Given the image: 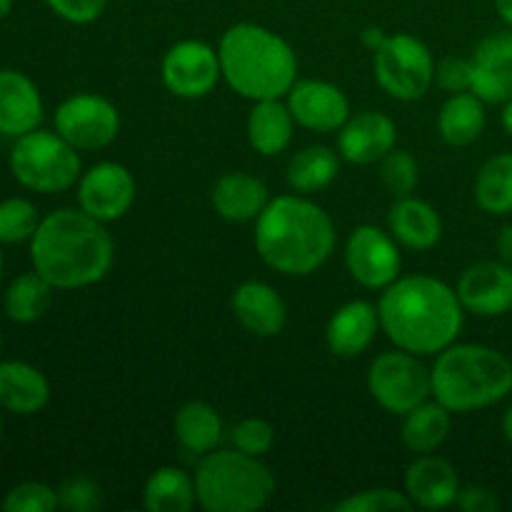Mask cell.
I'll return each instance as SVG.
<instances>
[{
    "label": "cell",
    "mask_w": 512,
    "mask_h": 512,
    "mask_svg": "<svg viewBox=\"0 0 512 512\" xmlns=\"http://www.w3.org/2000/svg\"><path fill=\"white\" fill-rule=\"evenodd\" d=\"M378 330V305L368 303V300H350L330 315L328 328H325V343H328L330 353L338 358H358L373 345Z\"/></svg>",
    "instance_id": "obj_21"
},
{
    "label": "cell",
    "mask_w": 512,
    "mask_h": 512,
    "mask_svg": "<svg viewBox=\"0 0 512 512\" xmlns=\"http://www.w3.org/2000/svg\"><path fill=\"white\" fill-rule=\"evenodd\" d=\"M398 240L378 225H358L345 240V268L350 278L368 290H385L400 278L403 258Z\"/></svg>",
    "instance_id": "obj_11"
},
{
    "label": "cell",
    "mask_w": 512,
    "mask_h": 512,
    "mask_svg": "<svg viewBox=\"0 0 512 512\" xmlns=\"http://www.w3.org/2000/svg\"><path fill=\"white\" fill-rule=\"evenodd\" d=\"M398 148V125L390 115L363 110L338 130V153L350 165H375Z\"/></svg>",
    "instance_id": "obj_16"
},
{
    "label": "cell",
    "mask_w": 512,
    "mask_h": 512,
    "mask_svg": "<svg viewBox=\"0 0 512 512\" xmlns=\"http://www.w3.org/2000/svg\"><path fill=\"white\" fill-rule=\"evenodd\" d=\"M433 398L450 413H475L512 393V363L500 350L478 343H453L438 353Z\"/></svg>",
    "instance_id": "obj_5"
},
{
    "label": "cell",
    "mask_w": 512,
    "mask_h": 512,
    "mask_svg": "<svg viewBox=\"0 0 512 512\" xmlns=\"http://www.w3.org/2000/svg\"><path fill=\"white\" fill-rule=\"evenodd\" d=\"M340 160V153L328 145H308L290 158L285 178L295 193H318L338 178Z\"/></svg>",
    "instance_id": "obj_30"
},
{
    "label": "cell",
    "mask_w": 512,
    "mask_h": 512,
    "mask_svg": "<svg viewBox=\"0 0 512 512\" xmlns=\"http://www.w3.org/2000/svg\"><path fill=\"white\" fill-rule=\"evenodd\" d=\"M223 433V418L213 405L203 400H188L180 405L173 418V435L180 448L200 458L218 450V445L223 443Z\"/></svg>",
    "instance_id": "obj_26"
},
{
    "label": "cell",
    "mask_w": 512,
    "mask_h": 512,
    "mask_svg": "<svg viewBox=\"0 0 512 512\" xmlns=\"http://www.w3.org/2000/svg\"><path fill=\"white\" fill-rule=\"evenodd\" d=\"M160 75H163V85L175 98L198 100L213 93L215 85L223 78V70H220L218 50L213 45L188 38L170 45L168 53L163 55Z\"/></svg>",
    "instance_id": "obj_12"
},
{
    "label": "cell",
    "mask_w": 512,
    "mask_h": 512,
    "mask_svg": "<svg viewBox=\"0 0 512 512\" xmlns=\"http://www.w3.org/2000/svg\"><path fill=\"white\" fill-rule=\"evenodd\" d=\"M0 350H3V338H0Z\"/></svg>",
    "instance_id": "obj_50"
},
{
    "label": "cell",
    "mask_w": 512,
    "mask_h": 512,
    "mask_svg": "<svg viewBox=\"0 0 512 512\" xmlns=\"http://www.w3.org/2000/svg\"><path fill=\"white\" fill-rule=\"evenodd\" d=\"M50 403V383L25 360H0V408L13 415H35Z\"/></svg>",
    "instance_id": "obj_23"
},
{
    "label": "cell",
    "mask_w": 512,
    "mask_h": 512,
    "mask_svg": "<svg viewBox=\"0 0 512 512\" xmlns=\"http://www.w3.org/2000/svg\"><path fill=\"white\" fill-rule=\"evenodd\" d=\"M30 260L55 290H78L100 283L115 260V243L105 223L85 210L60 208L40 218L30 238Z\"/></svg>",
    "instance_id": "obj_2"
},
{
    "label": "cell",
    "mask_w": 512,
    "mask_h": 512,
    "mask_svg": "<svg viewBox=\"0 0 512 512\" xmlns=\"http://www.w3.org/2000/svg\"><path fill=\"white\" fill-rule=\"evenodd\" d=\"M405 493L415 508L445 510L455 505L460 493V478L453 463L440 455H418L405 473Z\"/></svg>",
    "instance_id": "obj_20"
},
{
    "label": "cell",
    "mask_w": 512,
    "mask_h": 512,
    "mask_svg": "<svg viewBox=\"0 0 512 512\" xmlns=\"http://www.w3.org/2000/svg\"><path fill=\"white\" fill-rule=\"evenodd\" d=\"M13 13V0H0V20H5Z\"/></svg>",
    "instance_id": "obj_47"
},
{
    "label": "cell",
    "mask_w": 512,
    "mask_h": 512,
    "mask_svg": "<svg viewBox=\"0 0 512 512\" xmlns=\"http://www.w3.org/2000/svg\"><path fill=\"white\" fill-rule=\"evenodd\" d=\"M380 88L395 100H420L435 83V58L428 45L410 33H393L373 53Z\"/></svg>",
    "instance_id": "obj_8"
},
{
    "label": "cell",
    "mask_w": 512,
    "mask_h": 512,
    "mask_svg": "<svg viewBox=\"0 0 512 512\" xmlns=\"http://www.w3.org/2000/svg\"><path fill=\"white\" fill-rule=\"evenodd\" d=\"M380 180H383L388 193H393L395 198L413 195V190L418 188L420 180L418 160H415L408 150L393 148L383 160H380Z\"/></svg>",
    "instance_id": "obj_34"
},
{
    "label": "cell",
    "mask_w": 512,
    "mask_h": 512,
    "mask_svg": "<svg viewBox=\"0 0 512 512\" xmlns=\"http://www.w3.org/2000/svg\"><path fill=\"white\" fill-rule=\"evenodd\" d=\"M230 440H233V448L240 450V453L263 458V455H268L273 450L275 428L263 418H245L238 425H233Z\"/></svg>",
    "instance_id": "obj_37"
},
{
    "label": "cell",
    "mask_w": 512,
    "mask_h": 512,
    "mask_svg": "<svg viewBox=\"0 0 512 512\" xmlns=\"http://www.w3.org/2000/svg\"><path fill=\"white\" fill-rule=\"evenodd\" d=\"M335 223L303 195L270 198L255 220V250L268 268L303 278L328 263L335 250Z\"/></svg>",
    "instance_id": "obj_3"
},
{
    "label": "cell",
    "mask_w": 512,
    "mask_h": 512,
    "mask_svg": "<svg viewBox=\"0 0 512 512\" xmlns=\"http://www.w3.org/2000/svg\"><path fill=\"white\" fill-rule=\"evenodd\" d=\"M60 508L68 512H93L103 505V490L85 475H73L58 488Z\"/></svg>",
    "instance_id": "obj_38"
},
{
    "label": "cell",
    "mask_w": 512,
    "mask_h": 512,
    "mask_svg": "<svg viewBox=\"0 0 512 512\" xmlns=\"http://www.w3.org/2000/svg\"><path fill=\"white\" fill-rule=\"evenodd\" d=\"M213 210L230 223L258 220L265 205L270 203L268 185L250 173H225L210 193Z\"/></svg>",
    "instance_id": "obj_24"
},
{
    "label": "cell",
    "mask_w": 512,
    "mask_h": 512,
    "mask_svg": "<svg viewBox=\"0 0 512 512\" xmlns=\"http://www.w3.org/2000/svg\"><path fill=\"white\" fill-rule=\"evenodd\" d=\"M500 123H503V130L512 138V98L508 103H503V113H500Z\"/></svg>",
    "instance_id": "obj_45"
},
{
    "label": "cell",
    "mask_w": 512,
    "mask_h": 512,
    "mask_svg": "<svg viewBox=\"0 0 512 512\" xmlns=\"http://www.w3.org/2000/svg\"><path fill=\"white\" fill-rule=\"evenodd\" d=\"M60 20L73 25H90L105 13L108 0H45Z\"/></svg>",
    "instance_id": "obj_40"
},
{
    "label": "cell",
    "mask_w": 512,
    "mask_h": 512,
    "mask_svg": "<svg viewBox=\"0 0 512 512\" xmlns=\"http://www.w3.org/2000/svg\"><path fill=\"white\" fill-rule=\"evenodd\" d=\"M450 415L453 413L443 403H438V400H425L418 408L403 415L400 440H403V445L413 455L435 453L450 435V425H453Z\"/></svg>",
    "instance_id": "obj_28"
},
{
    "label": "cell",
    "mask_w": 512,
    "mask_h": 512,
    "mask_svg": "<svg viewBox=\"0 0 512 512\" xmlns=\"http://www.w3.org/2000/svg\"><path fill=\"white\" fill-rule=\"evenodd\" d=\"M460 305L478 318H500L512 310V268L503 260H483L463 270L458 280Z\"/></svg>",
    "instance_id": "obj_15"
},
{
    "label": "cell",
    "mask_w": 512,
    "mask_h": 512,
    "mask_svg": "<svg viewBox=\"0 0 512 512\" xmlns=\"http://www.w3.org/2000/svg\"><path fill=\"white\" fill-rule=\"evenodd\" d=\"M473 93L485 103H508L512 98V28L495 30L473 53Z\"/></svg>",
    "instance_id": "obj_17"
},
{
    "label": "cell",
    "mask_w": 512,
    "mask_h": 512,
    "mask_svg": "<svg viewBox=\"0 0 512 512\" xmlns=\"http://www.w3.org/2000/svg\"><path fill=\"white\" fill-rule=\"evenodd\" d=\"M388 230L403 248L433 250L443 238V218L428 200L403 195L390 205Z\"/></svg>",
    "instance_id": "obj_22"
},
{
    "label": "cell",
    "mask_w": 512,
    "mask_h": 512,
    "mask_svg": "<svg viewBox=\"0 0 512 512\" xmlns=\"http://www.w3.org/2000/svg\"><path fill=\"white\" fill-rule=\"evenodd\" d=\"M413 500L408 498V493H400L393 488H370L360 490V493L348 495L345 500H340L335 505L338 512H408L413 510Z\"/></svg>",
    "instance_id": "obj_35"
},
{
    "label": "cell",
    "mask_w": 512,
    "mask_h": 512,
    "mask_svg": "<svg viewBox=\"0 0 512 512\" xmlns=\"http://www.w3.org/2000/svg\"><path fill=\"white\" fill-rule=\"evenodd\" d=\"M285 98L295 123L313 133H335L350 118L348 95L328 80H295Z\"/></svg>",
    "instance_id": "obj_14"
},
{
    "label": "cell",
    "mask_w": 512,
    "mask_h": 512,
    "mask_svg": "<svg viewBox=\"0 0 512 512\" xmlns=\"http://www.w3.org/2000/svg\"><path fill=\"white\" fill-rule=\"evenodd\" d=\"M58 508V490L38 480L15 485L0 500V510L5 512H53Z\"/></svg>",
    "instance_id": "obj_36"
},
{
    "label": "cell",
    "mask_w": 512,
    "mask_h": 512,
    "mask_svg": "<svg viewBox=\"0 0 512 512\" xmlns=\"http://www.w3.org/2000/svg\"><path fill=\"white\" fill-rule=\"evenodd\" d=\"M135 178L125 165L105 160L78 180V205L100 223L120 220L135 203Z\"/></svg>",
    "instance_id": "obj_13"
},
{
    "label": "cell",
    "mask_w": 512,
    "mask_h": 512,
    "mask_svg": "<svg viewBox=\"0 0 512 512\" xmlns=\"http://www.w3.org/2000/svg\"><path fill=\"white\" fill-rule=\"evenodd\" d=\"M295 125L298 123H295L288 103H283L280 98L258 100L250 108L248 125H245L250 148L263 158H275V155L285 153L288 145L293 143Z\"/></svg>",
    "instance_id": "obj_25"
},
{
    "label": "cell",
    "mask_w": 512,
    "mask_h": 512,
    "mask_svg": "<svg viewBox=\"0 0 512 512\" xmlns=\"http://www.w3.org/2000/svg\"><path fill=\"white\" fill-rule=\"evenodd\" d=\"M10 173L33 193H65L83 175L78 148L68 143L58 130H33L20 135L10 150Z\"/></svg>",
    "instance_id": "obj_7"
},
{
    "label": "cell",
    "mask_w": 512,
    "mask_h": 512,
    "mask_svg": "<svg viewBox=\"0 0 512 512\" xmlns=\"http://www.w3.org/2000/svg\"><path fill=\"white\" fill-rule=\"evenodd\" d=\"M230 308H233L235 320L255 338H275L283 333L285 320H288L285 300L273 285L263 280H248L238 285L230 298Z\"/></svg>",
    "instance_id": "obj_19"
},
{
    "label": "cell",
    "mask_w": 512,
    "mask_h": 512,
    "mask_svg": "<svg viewBox=\"0 0 512 512\" xmlns=\"http://www.w3.org/2000/svg\"><path fill=\"white\" fill-rule=\"evenodd\" d=\"M503 435H505V440L512 445V405L505 410V415H503Z\"/></svg>",
    "instance_id": "obj_46"
},
{
    "label": "cell",
    "mask_w": 512,
    "mask_h": 512,
    "mask_svg": "<svg viewBox=\"0 0 512 512\" xmlns=\"http://www.w3.org/2000/svg\"><path fill=\"white\" fill-rule=\"evenodd\" d=\"M43 95L38 85L15 68L0 70V135L18 140L43 123Z\"/></svg>",
    "instance_id": "obj_18"
},
{
    "label": "cell",
    "mask_w": 512,
    "mask_h": 512,
    "mask_svg": "<svg viewBox=\"0 0 512 512\" xmlns=\"http://www.w3.org/2000/svg\"><path fill=\"white\" fill-rule=\"evenodd\" d=\"M40 225L38 208L28 198H5L0 203V243H30Z\"/></svg>",
    "instance_id": "obj_33"
},
{
    "label": "cell",
    "mask_w": 512,
    "mask_h": 512,
    "mask_svg": "<svg viewBox=\"0 0 512 512\" xmlns=\"http://www.w3.org/2000/svg\"><path fill=\"white\" fill-rule=\"evenodd\" d=\"M193 478L198 505L208 512H255L275 493V475L268 465L235 448L203 455Z\"/></svg>",
    "instance_id": "obj_6"
},
{
    "label": "cell",
    "mask_w": 512,
    "mask_h": 512,
    "mask_svg": "<svg viewBox=\"0 0 512 512\" xmlns=\"http://www.w3.org/2000/svg\"><path fill=\"white\" fill-rule=\"evenodd\" d=\"M0 435H3V413H0Z\"/></svg>",
    "instance_id": "obj_49"
},
{
    "label": "cell",
    "mask_w": 512,
    "mask_h": 512,
    "mask_svg": "<svg viewBox=\"0 0 512 512\" xmlns=\"http://www.w3.org/2000/svg\"><path fill=\"white\" fill-rule=\"evenodd\" d=\"M435 85L445 93H468L473 90V60L470 58H443L435 63Z\"/></svg>",
    "instance_id": "obj_39"
},
{
    "label": "cell",
    "mask_w": 512,
    "mask_h": 512,
    "mask_svg": "<svg viewBox=\"0 0 512 512\" xmlns=\"http://www.w3.org/2000/svg\"><path fill=\"white\" fill-rule=\"evenodd\" d=\"M3 270H5V258H3V250H0V283H3Z\"/></svg>",
    "instance_id": "obj_48"
},
{
    "label": "cell",
    "mask_w": 512,
    "mask_h": 512,
    "mask_svg": "<svg viewBox=\"0 0 512 512\" xmlns=\"http://www.w3.org/2000/svg\"><path fill=\"white\" fill-rule=\"evenodd\" d=\"M380 330L400 350L428 358L443 353L463 330L458 293L433 275H400L378 300Z\"/></svg>",
    "instance_id": "obj_1"
},
{
    "label": "cell",
    "mask_w": 512,
    "mask_h": 512,
    "mask_svg": "<svg viewBox=\"0 0 512 512\" xmlns=\"http://www.w3.org/2000/svg\"><path fill=\"white\" fill-rule=\"evenodd\" d=\"M223 80L245 100L285 98L298 80V55L275 30L235 23L218 45Z\"/></svg>",
    "instance_id": "obj_4"
},
{
    "label": "cell",
    "mask_w": 512,
    "mask_h": 512,
    "mask_svg": "<svg viewBox=\"0 0 512 512\" xmlns=\"http://www.w3.org/2000/svg\"><path fill=\"white\" fill-rule=\"evenodd\" d=\"M368 390L375 403L393 415H405L433 395V375L408 350L380 353L368 368Z\"/></svg>",
    "instance_id": "obj_9"
},
{
    "label": "cell",
    "mask_w": 512,
    "mask_h": 512,
    "mask_svg": "<svg viewBox=\"0 0 512 512\" xmlns=\"http://www.w3.org/2000/svg\"><path fill=\"white\" fill-rule=\"evenodd\" d=\"M53 290V285L43 275L35 273V270L33 273L18 275L8 285V290H5V315L18 325L35 323V320H40L48 313L50 303H53Z\"/></svg>",
    "instance_id": "obj_31"
},
{
    "label": "cell",
    "mask_w": 512,
    "mask_h": 512,
    "mask_svg": "<svg viewBox=\"0 0 512 512\" xmlns=\"http://www.w3.org/2000/svg\"><path fill=\"white\" fill-rule=\"evenodd\" d=\"M498 253L500 260L512 268V225H505L498 235Z\"/></svg>",
    "instance_id": "obj_42"
},
{
    "label": "cell",
    "mask_w": 512,
    "mask_h": 512,
    "mask_svg": "<svg viewBox=\"0 0 512 512\" xmlns=\"http://www.w3.org/2000/svg\"><path fill=\"white\" fill-rule=\"evenodd\" d=\"M53 125L73 148L103 150L118 138L120 113L103 95L75 93L58 105Z\"/></svg>",
    "instance_id": "obj_10"
},
{
    "label": "cell",
    "mask_w": 512,
    "mask_h": 512,
    "mask_svg": "<svg viewBox=\"0 0 512 512\" xmlns=\"http://www.w3.org/2000/svg\"><path fill=\"white\" fill-rule=\"evenodd\" d=\"M455 505H458L463 512H498L500 510L498 495H495L490 488H485V485L460 488Z\"/></svg>",
    "instance_id": "obj_41"
},
{
    "label": "cell",
    "mask_w": 512,
    "mask_h": 512,
    "mask_svg": "<svg viewBox=\"0 0 512 512\" xmlns=\"http://www.w3.org/2000/svg\"><path fill=\"white\" fill-rule=\"evenodd\" d=\"M485 120V100H480L473 90L453 93L438 113V133L453 148H468L483 135Z\"/></svg>",
    "instance_id": "obj_27"
},
{
    "label": "cell",
    "mask_w": 512,
    "mask_h": 512,
    "mask_svg": "<svg viewBox=\"0 0 512 512\" xmlns=\"http://www.w3.org/2000/svg\"><path fill=\"white\" fill-rule=\"evenodd\" d=\"M143 505L148 512H190L198 505L195 478L183 468H158L143 488Z\"/></svg>",
    "instance_id": "obj_29"
},
{
    "label": "cell",
    "mask_w": 512,
    "mask_h": 512,
    "mask_svg": "<svg viewBox=\"0 0 512 512\" xmlns=\"http://www.w3.org/2000/svg\"><path fill=\"white\" fill-rule=\"evenodd\" d=\"M495 10L503 18V23L512 28V0H495Z\"/></svg>",
    "instance_id": "obj_44"
},
{
    "label": "cell",
    "mask_w": 512,
    "mask_h": 512,
    "mask_svg": "<svg viewBox=\"0 0 512 512\" xmlns=\"http://www.w3.org/2000/svg\"><path fill=\"white\" fill-rule=\"evenodd\" d=\"M385 38H388V35H385L380 28H375V25H370V28L363 30V45L368 50H373V53L385 43Z\"/></svg>",
    "instance_id": "obj_43"
},
{
    "label": "cell",
    "mask_w": 512,
    "mask_h": 512,
    "mask_svg": "<svg viewBox=\"0 0 512 512\" xmlns=\"http://www.w3.org/2000/svg\"><path fill=\"white\" fill-rule=\"evenodd\" d=\"M475 203L488 215L512 213V153L485 160L475 178Z\"/></svg>",
    "instance_id": "obj_32"
}]
</instances>
